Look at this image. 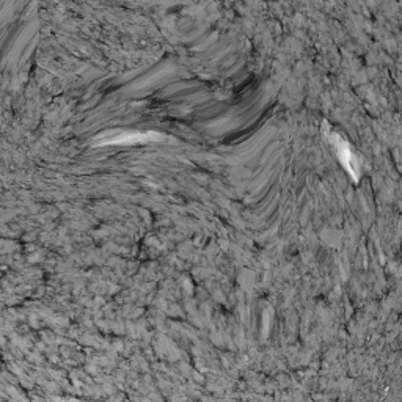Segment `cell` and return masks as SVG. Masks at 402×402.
<instances>
[{
    "mask_svg": "<svg viewBox=\"0 0 402 402\" xmlns=\"http://www.w3.org/2000/svg\"><path fill=\"white\" fill-rule=\"evenodd\" d=\"M335 138H336V143H338V156L341 157L343 164L349 168V171H350L352 174H355V160H353L352 153H350L347 148H344V144L340 143V137L336 135Z\"/></svg>",
    "mask_w": 402,
    "mask_h": 402,
    "instance_id": "6da1fadb",
    "label": "cell"
}]
</instances>
